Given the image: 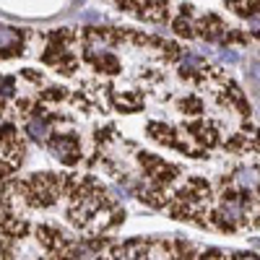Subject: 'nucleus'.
Returning a JSON list of instances; mask_svg holds the SVG:
<instances>
[{
	"label": "nucleus",
	"mask_w": 260,
	"mask_h": 260,
	"mask_svg": "<svg viewBox=\"0 0 260 260\" xmlns=\"http://www.w3.org/2000/svg\"><path fill=\"white\" fill-rule=\"evenodd\" d=\"M26 133L34 138V141H47V136H50V125H47V120L45 117H29V122H26Z\"/></svg>",
	"instance_id": "4"
},
{
	"label": "nucleus",
	"mask_w": 260,
	"mask_h": 260,
	"mask_svg": "<svg viewBox=\"0 0 260 260\" xmlns=\"http://www.w3.org/2000/svg\"><path fill=\"white\" fill-rule=\"evenodd\" d=\"M18 42H21V34L6 24H0V50L8 52V50H16L18 47Z\"/></svg>",
	"instance_id": "5"
},
{
	"label": "nucleus",
	"mask_w": 260,
	"mask_h": 260,
	"mask_svg": "<svg viewBox=\"0 0 260 260\" xmlns=\"http://www.w3.org/2000/svg\"><path fill=\"white\" fill-rule=\"evenodd\" d=\"M206 260H211V257H206Z\"/></svg>",
	"instance_id": "14"
},
{
	"label": "nucleus",
	"mask_w": 260,
	"mask_h": 260,
	"mask_svg": "<svg viewBox=\"0 0 260 260\" xmlns=\"http://www.w3.org/2000/svg\"><path fill=\"white\" fill-rule=\"evenodd\" d=\"M219 60H221V62H226V65H234L237 60H240V55H237L234 50H226V47H221V50H219Z\"/></svg>",
	"instance_id": "11"
},
{
	"label": "nucleus",
	"mask_w": 260,
	"mask_h": 260,
	"mask_svg": "<svg viewBox=\"0 0 260 260\" xmlns=\"http://www.w3.org/2000/svg\"><path fill=\"white\" fill-rule=\"evenodd\" d=\"M247 29L252 34H260V11H250L247 13Z\"/></svg>",
	"instance_id": "8"
},
{
	"label": "nucleus",
	"mask_w": 260,
	"mask_h": 260,
	"mask_svg": "<svg viewBox=\"0 0 260 260\" xmlns=\"http://www.w3.org/2000/svg\"><path fill=\"white\" fill-rule=\"evenodd\" d=\"M180 65H182V71H195V68H201V57H195V55H185V57L180 60Z\"/></svg>",
	"instance_id": "9"
},
{
	"label": "nucleus",
	"mask_w": 260,
	"mask_h": 260,
	"mask_svg": "<svg viewBox=\"0 0 260 260\" xmlns=\"http://www.w3.org/2000/svg\"><path fill=\"white\" fill-rule=\"evenodd\" d=\"M245 211H247V203H245V198H226L224 201V206H221V211H219V216H221V224L224 226H232L234 221H240L242 216H245Z\"/></svg>",
	"instance_id": "1"
},
{
	"label": "nucleus",
	"mask_w": 260,
	"mask_h": 260,
	"mask_svg": "<svg viewBox=\"0 0 260 260\" xmlns=\"http://www.w3.org/2000/svg\"><path fill=\"white\" fill-rule=\"evenodd\" d=\"M13 91H16V81H13V78L0 81V99H8V96H13Z\"/></svg>",
	"instance_id": "7"
},
{
	"label": "nucleus",
	"mask_w": 260,
	"mask_h": 260,
	"mask_svg": "<svg viewBox=\"0 0 260 260\" xmlns=\"http://www.w3.org/2000/svg\"><path fill=\"white\" fill-rule=\"evenodd\" d=\"M190 26H192V24H190V18H177V21H175V31L182 34V37H190V34H192Z\"/></svg>",
	"instance_id": "10"
},
{
	"label": "nucleus",
	"mask_w": 260,
	"mask_h": 260,
	"mask_svg": "<svg viewBox=\"0 0 260 260\" xmlns=\"http://www.w3.org/2000/svg\"><path fill=\"white\" fill-rule=\"evenodd\" d=\"M143 250H146V247H143L141 242H130V245L122 247V255H117V257H120V260H138Z\"/></svg>",
	"instance_id": "6"
},
{
	"label": "nucleus",
	"mask_w": 260,
	"mask_h": 260,
	"mask_svg": "<svg viewBox=\"0 0 260 260\" xmlns=\"http://www.w3.org/2000/svg\"><path fill=\"white\" fill-rule=\"evenodd\" d=\"M234 185L240 190H255L260 187V172L255 167H242L234 172Z\"/></svg>",
	"instance_id": "3"
},
{
	"label": "nucleus",
	"mask_w": 260,
	"mask_h": 260,
	"mask_svg": "<svg viewBox=\"0 0 260 260\" xmlns=\"http://www.w3.org/2000/svg\"><path fill=\"white\" fill-rule=\"evenodd\" d=\"M50 151H52L55 159H60V161H65V164H71V161L78 156V143H76V138H65V136H62V138L52 141Z\"/></svg>",
	"instance_id": "2"
},
{
	"label": "nucleus",
	"mask_w": 260,
	"mask_h": 260,
	"mask_svg": "<svg viewBox=\"0 0 260 260\" xmlns=\"http://www.w3.org/2000/svg\"><path fill=\"white\" fill-rule=\"evenodd\" d=\"M247 73H250V78H252L255 83H260V60H252V62H250Z\"/></svg>",
	"instance_id": "12"
},
{
	"label": "nucleus",
	"mask_w": 260,
	"mask_h": 260,
	"mask_svg": "<svg viewBox=\"0 0 260 260\" xmlns=\"http://www.w3.org/2000/svg\"><path fill=\"white\" fill-rule=\"evenodd\" d=\"M237 260H257V257H252V255H240Z\"/></svg>",
	"instance_id": "13"
}]
</instances>
